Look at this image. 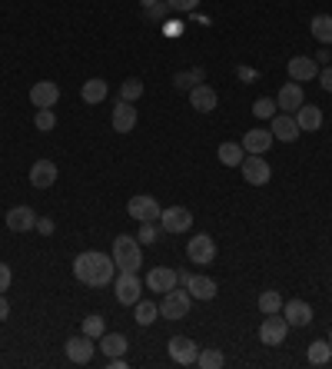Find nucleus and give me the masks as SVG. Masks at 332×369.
Instances as JSON below:
<instances>
[{"mask_svg":"<svg viewBox=\"0 0 332 369\" xmlns=\"http://www.w3.org/2000/svg\"><path fill=\"white\" fill-rule=\"evenodd\" d=\"M113 270H117L113 256L97 253V249H87V253H80L74 260V277L80 283H87V286H106V283H113Z\"/></svg>","mask_w":332,"mask_h":369,"instance_id":"obj_1","label":"nucleus"},{"mask_svg":"<svg viewBox=\"0 0 332 369\" xmlns=\"http://www.w3.org/2000/svg\"><path fill=\"white\" fill-rule=\"evenodd\" d=\"M113 263H117V270H120V273H136V270L143 266L140 240H136V236L120 233V236L113 240Z\"/></svg>","mask_w":332,"mask_h":369,"instance_id":"obj_2","label":"nucleus"},{"mask_svg":"<svg viewBox=\"0 0 332 369\" xmlns=\"http://www.w3.org/2000/svg\"><path fill=\"white\" fill-rule=\"evenodd\" d=\"M190 303H193L190 290H176V286H173V290L163 293V300H160V316H163V320H186Z\"/></svg>","mask_w":332,"mask_h":369,"instance_id":"obj_3","label":"nucleus"},{"mask_svg":"<svg viewBox=\"0 0 332 369\" xmlns=\"http://www.w3.org/2000/svg\"><path fill=\"white\" fill-rule=\"evenodd\" d=\"M242 180L249 186H266L272 180V167L263 160V154H249V156H242Z\"/></svg>","mask_w":332,"mask_h":369,"instance_id":"obj_4","label":"nucleus"},{"mask_svg":"<svg viewBox=\"0 0 332 369\" xmlns=\"http://www.w3.org/2000/svg\"><path fill=\"white\" fill-rule=\"evenodd\" d=\"M166 350H169V359H173L176 366H197L199 346L190 336H173L166 343Z\"/></svg>","mask_w":332,"mask_h":369,"instance_id":"obj_5","label":"nucleus"},{"mask_svg":"<svg viewBox=\"0 0 332 369\" xmlns=\"http://www.w3.org/2000/svg\"><path fill=\"white\" fill-rule=\"evenodd\" d=\"M186 256L197 263V266H210L216 260V243H213L210 233H197L190 243H186Z\"/></svg>","mask_w":332,"mask_h":369,"instance_id":"obj_6","label":"nucleus"},{"mask_svg":"<svg viewBox=\"0 0 332 369\" xmlns=\"http://www.w3.org/2000/svg\"><path fill=\"white\" fill-rule=\"evenodd\" d=\"M126 213L133 216L136 223H156L160 213H163V206L153 200V197H133V200L126 203Z\"/></svg>","mask_w":332,"mask_h":369,"instance_id":"obj_7","label":"nucleus"},{"mask_svg":"<svg viewBox=\"0 0 332 369\" xmlns=\"http://www.w3.org/2000/svg\"><path fill=\"white\" fill-rule=\"evenodd\" d=\"M160 227H163V233H186L193 227V213L186 206H166L160 213Z\"/></svg>","mask_w":332,"mask_h":369,"instance_id":"obj_8","label":"nucleus"},{"mask_svg":"<svg viewBox=\"0 0 332 369\" xmlns=\"http://www.w3.org/2000/svg\"><path fill=\"white\" fill-rule=\"evenodd\" d=\"M286 333H289V323H286V316H279V313H269L263 320V326H259V339L266 346H279L286 339Z\"/></svg>","mask_w":332,"mask_h":369,"instance_id":"obj_9","label":"nucleus"},{"mask_svg":"<svg viewBox=\"0 0 332 369\" xmlns=\"http://www.w3.org/2000/svg\"><path fill=\"white\" fill-rule=\"evenodd\" d=\"M63 350H67V359H70V363L87 366V363L93 359V350H97V346H93V339L83 333V336H70V339H67V343H63Z\"/></svg>","mask_w":332,"mask_h":369,"instance_id":"obj_10","label":"nucleus"},{"mask_svg":"<svg viewBox=\"0 0 332 369\" xmlns=\"http://www.w3.org/2000/svg\"><path fill=\"white\" fill-rule=\"evenodd\" d=\"M113 293H117V303L136 306V300H140V277L136 273H120L117 283H113Z\"/></svg>","mask_w":332,"mask_h":369,"instance_id":"obj_11","label":"nucleus"},{"mask_svg":"<svg viewBox=\"0 0 332 369\" xmlns=\"http://www.w3.org/2000/svg\"><path fill=\"white\" fill-rule=\"evenodd\" d=\"M302 104H306V90H302V83L289 80V83H283V87H279L276 107H283V113H296Z\"/></svg>","mask_w":332,"mask_h":369,"instance_id":"obj_12","label":"nucleus"},{"mask_svg":"<svg viewBox=\"0 0 332 369\" xmlns=\"http://www.w3.org/2000/svg\"><path fill=\"white\" fill-rule=\"evenodd\" d=\"M57 100H60V87H57L53 80H40V83H33L31 87V104L37 110L57 107Z\"/></svg>","mask_w":332,"mask_h":369,"instance_id":"obj_13","label":"nucleus"},{"mask_svg":"<svg viewBox=\"0 0 332 369\" xmlns=\"http://www.w3.org/2000/svg\"><path fill=\"white\" fill-rule=\"evenodd\" d=\"M180 279H176V270H169V266H153L150 273H147V290H153V293H169L173 286H176Z\"/></svg>","mask_w":332,"mask_h":369,"instance_id":"obj_14","label":"nucleus"},{"mask_svg":"<svg viewBox=\"0 0 332 369\" xmlns=\"http://www.w3.org/2000/svg\"><path fill=\"white\" fill-rule=\"evenodd\" d=\"M283 316H286L289 326L306 329V326L313 323V306H309V303H302V300H289V303H283Z\"/></svg>","mask_w":332,"mask_h":369,"instance_id":"obj_15","label":"nucleus"},{"mask_svg":"<svg viewBox=\"0 0 332 369\" xmlns=\"http://www.w3.org/2000/svg\"><path fill=\"white\" fill-rule=\"evenodd\" d=\"M272 140H279V143H292V140L299 137V123H296V117L292 113H279V117H272Z\"/></svg>","mask_w":332,"mask_h":369,"instance_id":"obj_16","label":"nucleus"},{"mask_svg":"<svg viewBox=\"0 0 332 369\" xmlns=\"http://www.w3.org/2000/svg\"><path fill=\"white\" fill-rule=\"evenodd\" d=\"M57 183V163L53 160H37L31 167V186L33 190H47Z\"/></svg>","mask_w":332,"mask_h":369,"instance_id":"obj_17","label":"nucleus"},{"mask_svg":"<svg viewBox=\"0 0 332 369\" xmlns=\"http://www.w3.org/2000/svg\"><path fill=\"white\" fill-rule=\"evenodd\" d=\"M216 104H219V97H216V90L206 87V83H197V87L190 90V107L197 110V113H213Z\"/></svg>","mask_w":332,"mask_h":369,"instance_id":"obj_18","label":"nucleus"},{"mask_svg":"<svg viewBox=\"0 0 332 369\" xmlns=\"http://www.w3.org/2000/svg\"><path fill=\"white\" fill-rule=\"evenodd\" d=\"M37 227V213H33L31 206H14V210H7V230L14 233H27Z\"/></svg>","mask_w":332,"mask_h":369,"instance_id":"obj_19","label":"nucleus"},{"mask_svg":"<svg viewBox=\"0 0 332 369\" xmlns=\"http://www.w3.org/2000/svg\"><path fill=\"white\" fill-rule=\"evenodd\" d=\"M316 77H319V63L313 57H292L289 60V80L302 83V80H316Z\"/></svg>","mask_w":332,"mask_h":369,"instance_id":"obj_20","label":"nucleus"},{"mask_svg":"<svg viewBox=\"0 0 332 369\" xmlns=\"http://www.w3.org/2000/svg\"><path fill=\"white\" fill-rule=\"evenodd\" d=\"M136 126V107L130 100H120L117 107H113V130L117 133H130Z\"/></svg>","mask_w":332,"mask_h":369,"instance_id":"obj_21","label":"nucleus"},{"mask_svg":"<svg viewBox=\"0 0 332 369\" xmlns=\"http://www.w3.org/2000/svg\"><path fill=\"white\" fill-rule=\"evenodd\" d=\"M272 147V133L269 130H249V133H246V137H242V150H246V154H266V150H269Z\"/></svg>","mask_w":332,"mask_h":369,"instance_id":"obj_22","label":"nucleus"},{"mask_svg":"<svg viewBox=\"0 0 332 369\" xmlns=\"http://www.w3.org/2000/svg\"><path fill=\"white\" fill-rule=\"evenodd\" d=\"M292 117H296V123H299L302 133H313V130H319V126H322V110H319V107H309V104H302V107L296 110Z\"/></svg>","mask_w":332,"mask_h":369,"instance_id":"obj_23","label":"nucleus"},{"mask_svg":"<svg viewBox=\"0 0 332 369\" xmlns=\"http://www.w3.org/2000/svg\"><path fill=\"white\" fill-rule=\"evenodd\" d=\"M186 290H190L193 300H203V303H206V300L216 296V279L213 277H190L186 279Z\"/></svg>","mask_w":332,"mask_h":369,"instance_id":"obj_24","label":"nucleus"},{"mask_svg":"<svg viewBox=\"0 0 332 369\" xmlns=\"http://www.w3.org/2000/svg\"><path fill=\"white\" fill-rule=\"evenodd\" d=\"M309 31H313V37H316L322 47L332 44V17L329 14H316L313 17V24H309Z\"/></svg>","mask_w":332,"mask_h":369,"instance_id":"obj_25","label":"nucleus"},{"mask_svg":"<svg viewBox=\"0 0 332 369\" xmlns=\"http://www.w3.org/2000/svg\"><path fill=\"white\" fill-rule=\"evenodd\" d=\"M126 346H130V343H126L123 333H103V336H100V350L106 353V359H110V356H123Z\"/></svg>","mask_w":332,"mask_h":369,"instance_id":"obj_26","label":"nucleus"},{"mask_svg":"<svg viewBox=\"0 0 332 369\" xmlns=\"http://www.w3.org/2000/svg\"><path fill=\"white\" fill-rule=\"evenodd\" d=\"M216 156H219V163H223V167H240L242 156H246V150H242V143H219Z\"/></svg>","mask_w":332,"mask_h":369,"instance_id":"obj_27","label":"nucleus"},{"mask_svg":"<svg viewBox=\"0 0 332 369\" xmlns=\"http://www.w3.org/2000/svg\"><path fill=\"white\" fill-rule=\"evenodd\" d=\"M156 316H160V303H153V300H136V323L140 326H153L156 323Z\"/></svg>","mask_w":332,"mask_h":369,"instance_id":"obj_28","label":"nucleus"},{"mask_svg":"<svg viewBox=\"0 0 332 369\" xmlns=\"http://www.w3.org/2000/svg\"><path fill=\"white\" fill-rule=\"evenodd\" d=\"M80 97H83L87 104H103V100H106V80H100V77L87 80V83H83V90H80Z\"/></svg>","mask_w":332,"mask_h":369,"instance_id":"obj_29","label":"nucleus"},{"mask_svg":"<svg viewBox=\"0 0 332 369\" xmlns=\"http://www.w3.org/2000/svg\"><path fill=\"white\" fill-rule=\"evenodd\" d=\"M309 363L313 366H326L332 359V343H326V339H316V343H309Z\"/></svg>","mask_w":332,"mask_h":369,"instance_id":"obj_30","label":"nucleus"},{"mask_svg":"<svg viewBox=\"0 0 332 369\" xmlns=\"http://www.w3.org/2000/svg\"><path fill=\"white\" fill-rule=\"evenodd\" d=\"M259 313H263V316H269V313H283V296H279L276 290L259 293Z\"/></svg>","mask_w":332,"mask_h":369,"instance_id":"obj_31","label":"nucleus"},{"mask_svg":"<svg viewBox=\"0 0 332 369\" xmlns=\"http://www.w3.org/2000/svg\"><path fill=\"white\" fill-rule=\"evenodd\" d=\"M199 80H203V70H180V74H176V77H173V87H176V90H193V87H197Z\"/></svg>","mask_w":332,"mask_h":369,"instance_id":"obj_32","label":"nucleus"},{"mask_svg":"<svg viewBox=\"0 0 332 369\" xmlns=\"http://www.w3.org/2000/svg\"><path fill=\"white\" fill-rule=\"evenodd\" d=\"M226 363V356L219 353V350H199V356H197V366H203V369H216V366H223Z\"/></svg>","mask_w":332,"mask_h":369,"instance_id":"obj_33","label":"nucleus"},{"mask_svg":"<svg viewBox=\"0 0 332 369\" xmlns=\"http://www.w3.org/2000/svg\"><path fill=\"white\" fill-rule=\"evenodd\" d=\"M143 97V80L140 77H130V80H123V87H120V100H140Z\"/></svg>","mask_w":332,"mask_h":369,"instance_id":"obj_34","label":"nucleus"},{"mask_svg":"<svg viewBox=\"0 0 332 369\" xmlns=\"http://www.w3.org/2000/svg\"><path fill=\"white\" fill-rule=\"evenodd\" d=\"M83 333H87L90 339H100V336H103V333H106L103 316H87V320H83Z\"/></svg>","mask_w":332,"mask_h":369,"instance_id":"obj_35","label":"nucleus"},{"mask_svg":"<svg viewBox=\"0 0 332 369\" xmlns=\"http://www.w3.org/2000/svg\"><path fill=\"white\" fill-rule=\"evenodd\" d=\"M33 126H37V130H53V126H57V117H53V110L50 107H44V110H37V117H33Z\"/></svg>","mask_w":332,"mask_h":369,"instance_id":"obj_36","label":"nucleus"},{"mask_svg":"<svg viewBox=\"0 0 332 369\" xmlns=\"http://www.w3.org/2000/svg\"><path fill=\"white\" fill-rule=\"evenodd\" d=\"M160 230H163V227H153V223H140V236H136V240H140V243H156V240H160Z\"/></svg>","mask_w":332,"mask_h":369,"instance_id":"obj_37","label":"nucleus"},{"mask_svg":"<svg viewBox=\"0 0 332 369\" xmlns=\"http://www.w3.org/2000/svg\"><path fill=\"white\" fill-rule=\"evenodd\" d=\"M272 107H276V104H272L269 97H259L256 104H253V113H256L259 120H269V117H272Z\"/></svg>","mask_w":332,"mask_h":369,"instance_id":"obj_38","label":"nucleus"},{"mask_svg":"<svg viewBox=\"0 0 332 369\" xmlns=\"http://www.w3.org/2000/svg\"><path fill=\"white\" fill-rule=\"evenodd\" d=\"M166 3H169L173 14H190V10H197L199 0H166Z\"/></svg>","mask_w":332,"mask_h":369,"instance_id":"obj_39","label":"nucleus"},{"mask_svg":"<svg viewBox=\"0 0 332 369\" xmlns=\"http://www.w3.org/2000/svg\"><path fill=\"white\" fill-rule=\"evenodd\" d=\"M166 14H169V3H166V0H160V3L147 7V17H150V20H166Z\"/></svg>","mask_w":332,"mask_h":369,"instance_id":"obj_40","label":"nucleus"},{"mask_svg":"<svg viewBox=\"0 0 332 369\" xmlns=\"http://www.w3.org/2000/svg\"><path fill=\"white\" fill-rule=\"evenodd\" d=\"M10 279H14V273H10V266L7 263H0V293L10 290Z\"/></svg>","mask_w":332,"mask_h":369,"instance_id":"obj_41","label":"nucleus"},{"mask_svg":"<svg viewBox=\"0 0 332 369\" xmlns=\"http://www.w3.org/2000/svg\"><path fill=\"white\" fill-rule=\"evenodd\" d=\"M319 87L332 93V67H322V70H319Z\"/></svg>","mask_w":332,"mask_h":369,"instance_id":"obj_42","label":"nucleus"},{"mask_svg":"<svg viewBox=\"0 0 332 369\" xmlns=\"http://www.w3.org/2000/svg\"><path fill=\"white\" fill-rule=\"evenodd\" d=\"M37 230L44 233V236H50V233H53V220H47V216L44 220H37Z\"/></svg>","mask_w":332,"mask_h":369,"instance_id":"obj_43","label":"nucleus"},{"mask_svg":"<svg viewBox=\"0 0 332 369\" xmlns=\"http://www.w3.org/2000/svg\"><path fill=\"white\" fill-rule=\"evenodd\" d=\"M7 316H10V303H7V296L0 293V323H3Z\"/></svg>","mask_w":332,"mask_h":369,"instance_id":"obj_44","label":"nucleus"},{"mask_svg":"<svg viewBox=\"0 0 332 369\" xmlns=\"http://www.w3.org/2000/svg\"><path fill=\"white\" fill-rule=\"evenodd\" d=\"M329 57H332V54L326 50V47H322V50L316 54V63H322V67H329Z\"/></svg>","mask_w":332,"mask_h":369,"instance_id":"obj_45","label":"nucleus"},{"mask_svg":"<svg viewBox=\"0 0 332 369\" xmlns=\"http://www.w3.org/2000/svg\"><path fill=\"white\" fill-rule=\"evenodd\" d=\"M163 33H169V37H176V33H180V24H166V20H163Z\"/></svg>","mask_w":332,"mask_h":369,"instance_id":"obj_46","label":"nucleus"},{"mask_svg":"<svg viewBox=\"0 0 332 369\" xmlns=\"http://www.w3.org/2000/svg\"><path fill=\"white\" fill-rule=\"evenodd\" d=\"M240 77H242V80H246V83H249V80L256 77V74H253V70H246V67H240Z\"/></svg>","mask_w":332,"mask_h":369,"instance_id":"obj_47","label":"nucleus"},{"mask_svg":"<svg viewBox=\"0 0 332 369\" xmlns=\"http://www.w3.org/2000/svg\"><path fill=\"white\" fill-rule=\"evenodd\" d=\"M153 3H160V0H140V7L147 10V7H153Z\"/></svg>","mask_w":332,"mask_h":369,"instance_id":"obj_48","label":"nucleus"},{"mask_svg":"<svg viewBox=\"0 0 332 369\" xmlns=\"http://www.w3.org/2000/svg\"><path fill=\"white\" fill-rule=\"evenodd\" d=\"M329 343H332V329H329Z\"/></svg>","mask_w":332,"mask_h":369,"instance_id":"obj_49","label":"nucleus"}]
</instances>
